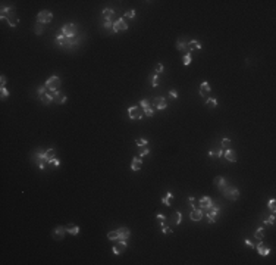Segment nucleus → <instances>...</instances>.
Listing matches in <instances>:
<instances>
[{"label":"nucleus","mask_w":276,"mask_h":265,"mask_svg":"<svg viewBox=\"0 0 276 265\" xmlns=\"http://www.w3.org/2000/svg\"><path fill=\"white\" fill-rule=\"evenodd\" d=\"M206 106L213 109V108H216V106H217V100H216L215 97H209V99L206 100Z\"/></svg>","instance_id":"c756f323"},{"label":"nucleus","mask_w":276,"mask_h":265,"mask_svg":"<svg viewBox=\"0 0 276 265\" xmlns=\"http://www.w3.org/2000/svg\"><path fill=\"white\" fill-rule=\"evenodd\" d=\"M254 249H256V250H257L262 256H267V255L270 253V249H269V248H266V246L263 245V240H260V243H259V245H257Z\"/></svg>","instance_id":"aec40b11"},{"label":"nucleus","mask_w":276,"mask_h":265,"mask_svg":"<svg viewBox=\"0 0 276 265\" xmlns=\"http://www.w3.org/2000/svg\"><path fill=\"white\" fill-rule=\"evenodd\" d=\"M141 165H143V159H141L140 156H135V158L132 159V162H131V169L137 172V171L141 169Z\"/></svg>","instance_id":"6ab92c4d"},{"label":"nucleus","mask_w":276,"mask_h":265,"mask_svg":"<svg viewBox=\"0 0 276 265\" xmlns=\"http://www.w3.org/2000/svg\"><path fill=\"white\" fill-rule=\"evenodd\" d=\"M223 196L226 197V199H229V200H237V199L239 197V191H238V189H235V187H223Z\"/></svg>","instance_id":"423d86ee"},{"label":"nucleus","mask_w":276,"mask_h":265,"mask_svg":"<svg viewBox=\"0 0 276 265\" xmlns=\"http://www.w3.org/2000/svg\"><path fill=\"white\" fill-rule=\"evenodd\" d=\"M254 237L259 239V240H263V239H264V228H263V227H259V228L254 231Z\"/></svg>","instance_id":"cd10ccee"},{"label":"nucleus","mask_w":276,"mask_h":265,"mask_svg":"<svg viewBox=\"0 0 276 265\" xmlns=\"http://www.w3.org/2000/svg\"><path fill=\"white\" fill-rule=\"evenodd\" d=\"M150 106H153V105H151V103H150L147 99H143V100L140 102V108H141L143 110H144V109H148Z\"/></svg>","instance_id":"72a5a7b5"},{"label":"nucleus","mask_w":276,"mask_h":265,"mask_svg":"<svg viewBox=\"0 0 276 265\" xmlns=\"http://www.w3.org/2000/svg\"><path fill=\"white\" fill-rule=\"evenodd\" d=\"M198 206H200V209H201L203 212H204V211L207 212V211H209V209L213 206V200H212V197H209V196H204V197H201V199H200V205H198Z\"/></svg>","instance_id":"f8f14e48"},{"label":"nucleus","mask_w":276,"mask_h":265,"mask_svg":"<svg viewBox=\"0 0 276 265\" xmlns=\"http://www.w3.org/2000/svg\"><path fill=\"white\" fill-rule=\"evenodd\" d=\"M32 162L34 164H37L38 165V168L43 171V169H46V165L49 164V158L46 156V152L44 150H41V149H38L35 153H32Z\"/></svg>","instance_id":"f03ea898"},{"label":"nucleus","mask_w":276,"mask_h":265,"mask_svg":"<svg viewBox=\"0 0 276 265\" xmlns=\"http://www.w3.org/2000/svg\"><path fill=\"white\" fill-rule=\"evenodd\" d=\"M147 155H150V149H146V147H143V150H141V153L138 155V156H140L141 159L144 158V156H147Z\"/></svg>","instance_id":"a18cd8bd"},{"label":"nucleus","mask_w":276,"mask_h":265,"mask_svg":"<svg viewBox=\"0 0 276 265\" xmlns=\"http://www.w3.org/2000/svg\"><path fill=\"white\" fill-rule=\"evenodd\" d=\"M215 186L219 187V189H223L226 186V180L223 178V177H216L215 178Z\"/></svg>","instance_id":"bb28decb"},{"label":"nucleus","mask_w":276,"mask_h":265,"mask_svg":"<svg viewBox=\"0 0 276 265\" xmlns=\"http://www.w3.org/2000/svg\"><path fill=\"white\" fill-rule=\"evenodd\" d=\"M77 33H78V27L75 24H65L62 28H60V34L65 35L66 38H75L77 37Z\"/></svg>","instance_id":"7ed1b4c3"},{"label":"nucleus","mask_w":276,"mask_h":265,"mask_svg":"<svg viewBox=\"0 0 276 265\" xmlns=\"http://www.w3.org/2000/svg\"><path fill=\"white\" fill-rule=\"evenodd\" d=\"M40 100H41L44 105H50V103H52L55 99H53V94H52V93H46V94H44V96H43Z\"/></svg>","instance_id":"a878e982"},{"label":"nucleus","mask_w":276,"mask_h":265,"mask_svg":"<svg viewBox=\"0 0 276 265\" xmlns=\"http://www.w3.org/2000/svg\"><path fill=\"white\" fill-rule=\"evenodd\" d=\"M169 96H170L172 99H178V93H176L175 90H170V92H169Z\"/></svg>","instance_id":"13d9d810"},{"label":"nucleus","mask_w":276,"mask_h":265,"mask_svg":"<svg viewBox=\"0 0 276 265\" xmlns=\"http://www.w3.org/2000/svg\"><path fill=\"white\" fill-rule=\"evenodd\" d=\"M12 16H16V12H15V8L13 6H2V10H0V18L2 21H6L8 18H12Z\"/></svg>","instance_id":"6e6552de"},{"label":"nucleus","mask_w":276,"mask_h":265,"mask_svg":"<svg viewBox=\"0 0 276 265\" xmlns=\"http://www.w3.org/2000/svg\"><path fill=\"white\" fill-rule=\"evenodd\" d=\"M182 63L185 65V66H188V65L191 63V53H190V52H187L185 55H184V58H182Z\"/></svg>","instance_id":"7c9ffc66"},{"label":"nucleus","mask_w":276,"mask_h":265,"mask_svg":"<svg viewBox=\"0 0 276 265\" xmlns=\"http://www.w3.org/2000/svg\"><path fill=\"white\" fill-rule=\"evenodd\" d=\"M163 69H165V66H163L162 63H157V65H156V74L163 72Z\"/></svg>","instance_id":"3c124183"},{"label":"nucleus","mask_w":276,"mask_h":265,"mask_svg":"<svg viewBox=\"0 0 276 265\" xmlns=\"http://www.w3.org/2000/svg\"><path fill=\"white\" fill-rule=\"evenodd\" d=\"M128 115H129L131 119H138V121H140V119L143 118L144 112H141V108H140V106H131V108L128 109Z\"/></svg>","instance_id":"1a4fd4ad"},{"label":"nucleus","mask_w":276,"mask_h":265,"mask_svg":"<svg viewBox=\"0 0 276 265\" xmlns=\"http://www.w3.org/2000/svg\"><path fill=\"white\" fill-rule=\"evenodd\" d=\"M60 84H62L60 78H59V77H56V75H52V77H49V78H47V81H46V84H44V85L47 87L50 92H56V90H59Z\"/></svg>","instance_id":"20e7f679"},{"label":"nucleus","mask_w":276,"mask_h":265,"mask_svg":"<svg viewBox=\"0 0 276 265\" xmlns=\"http://www.w3.org/2000/svg\"><path fill=\"white\" fill-rule=\"evenodd\" d=\"M66 233L68 234H72V236H78L79 234V227L75 225V224H69L66 227Z\"/></svg>","instance_id":"4be33fe9"},{"label":"nucleus","mask_w":276,"mask_h":265,"mask_svg":"<svg viewBox=\"0 0 276 265\" xmlns=\"http://www.w3.org/2000/svg\"><path fill=\"white\" fill-rule=\"evenodd\" d=\"M203 216H204V212H203L200 208L193 209V211H191V214H190L191 221H201V218H203Z\"/></svg>","instance_id":"dca6fc26"},{"label":"nucleus","mask_w":276,"mask_h":265,"mask_svg":"<svg viewBox=\"0 0 276 265\" xmlns=\"http://www.w3.org/2000/svg\"><path fill=\"white\" fill-rule=\"evenodd\" d=\"M222 156H223V149H219L216 152V158H222Z\"/></svg>","instance_id":"bf43d9fd"},{"label":"nucleus","mask_w":276,"mask_h":265,"mask_svg":"<svg viewBox=\"0 0 276 265\" xmlns=\"http://www.w3.org/2000/svg\"><path fill=\"white\" fill-rule=\"evenodd\" d=\"M219 212H220V209H219L217 206H215V205L206 212V216H207V219H209V223H210V224H215V223H216V218H217Z\"/></svg>","instance_id":"9d476101"},{"label":"nucleus","mask_w":276,"mask_h":265,"mask_svg":"<svg viewBox=\"0 0 276 265\" xmlns=\"http://www.w3.org/2000/svg\"><path fill=\"white\" fill-rule=\"evenodd\" d=\"M101 15H103V18H104L106 21H112V19H113V15H115V12H113L112 9H103Z\"/></svg>","instance_id":"393cba45"},{"label":"nucleus","mask_w":276,"mask_h":265,"mask_svg":"<svg viewBox=\"0 0 276 265\" xmlns=\"http://www.w3.org/2000/svg\"><path fill=\"white\" fill-rule=\"evenodd\" d=\"M150 81H151V85H153V87H157V85H159V74H154V75H151Z\"/></svg>","instance_id":"e433bc0d"},{"label":"nucleus","mask_w":276,"mask_h":265,"mask_svg":"<svg viewBox=\"0 0 276 265\" xmlns=\"http://www.w3.org/2000/svg\"><path fill=\"white\" fill-rule=\"evenodd\" d=\"M212 92V87L207 81H203L200 85V96H209V93Z\"/></svg>","instance_id":"a211bd4d"},{"label":"nucleus","mask_w":276,"mask_h":265,"mask_svg":"<svg viewBox=\"0 0 276 265\" xmlns=\"http://www.w3.org/2000/svg\"><path fill=\"white\" fill-rule=\"evenodd\" d=\"M107 239L116 241V240H118V231H110V233H107Z\"/></svg>","instance_id":"a19ab883"},{"label":"nucleus","mask_w":276,"mask_h":265,"mask_svg":"<svg viewBox=\"0 0 276 265\" xmlns=\"http://www.w3.org/2000/svg\"><path fill=\"white\" fill-rule=\"evenodd\" d=\"M0 93H2V99L9 97V92H8V88H6V87H0Z\"/></svg>","instance_id":"37998d69"},{"label":"nucleus","mask_w":276,"mask_h":265,"mask_svg":"<svg viewBox=\"0 0 276 265\" xmlns=\"http://www.w3.org/2000/svg\"><path fill=\"white\" fill-rule=\"evenodd\" d=\"M181 221H182V214H181L179 211H176V212H175V224L179 225V224H181Z\"/></svg>","instance_id":"ea45409f"},{"label":"nucleus","mask_w":276,"mask_h":265,"mask_svg":"<svg viewBox=\"0 0 276 265\" xmlns=\"http://www.w3.org/2000/svg\"><path fill=\"white\" fill-rule=\"evenodd\" d=\"M126 30H128V24L125 22L124 18H119L113 22V30H112L113 34H118L119 31H126Z\"/></svg>","instance_id":"0eeeda50"},{"label":"nucleus","mask_w":276,"mask_h":265,"mask_svg":"<svg viewBox=\"0 0 276 265\" xmlns=\"http://www.w3.org/2000/svg\"><path fill=\"white\" fill-rule=\"evenodd\" d=\"M125 16H126V18H129V19H134V18H135V10H134V9H131V10L125 12Z\"/></svg>","instance_id":"de8ad7c7"},{"label":"nucleus","mask_w":276,"mask_h":265,"mask_svg":"<svg viewBox=\"0 0 276 265\" xmlns=\"http://www.w3.org/2000/svg\"><path fill=\"white\" fill-rule=\"evenodd\" d=\"M49 164H50V165H53L55 168H57V166L60 165V161H59L57 158H52V159L49 161Z\"/></svg>","instance_id":"c03bdc74"},{"label":"nucleus","mask_w":276,"mask_h":265,"mask_svg":"<svg viewBox=\"0 0 276 265\" xmlns=\"http://www.w3.org/2000/svg\"><path fill=\"white\" fill-rule=\"evenodd\" d=\"M66 100H68V96H66V94H62V96H60V97H59V99L56 100V103H59V105H62V103H65Z\"/></svg>","instance_id":"8fccbe9b"},{"label":"nucleus","mask_w":276,"mask_h":265,"mask_svg":"<svg viewBox=\"0 0 276 265\" xmlns=\"http://www.w3.org/2000/svg\"><path fill=\"white\" fill-rule=\"evenodd\" d=\"M264 224H270V225H275V214L269 216V219H264Z\"/></svg>","instance_id":"49530a36"},{"label":"nucleus","mask_w":276,"mask_h":265,"mask_svg":"<svg viewBox=\"0 0 276 265\" xmlns=\"http://www.w3.org/2000/svg\"><path fill=\"white\" fill-rule=\"evenodd\" d=\"M43 30H44V27H43V24H40V22H37V24L34 25V33H35L37 35H41V34H43Z\"/></svg>","instance_id":"2f4dec72"},{"label":"nucleus","mask_w":276,"mask_h":265,"mask_svg":"<svg viewBox=\"0 0 276 265\" xmlns=\"http://www.w3.org/2000/svg\"><path fill=\"white\" fill-rule=\"evenodd\" d=\"M223 156L229 161V162H237V153H235V150H232V149H226L225 152H223Z\"/></svg>","instance_id":"f3484780"},{"label":"nucleus","mask_w":276,"mask_h":265,"mask_svg":"<svg viewBox=\"0 0 276 265\" xmlns=\"http://www.w3.org/2000/svg\"><path fill=\"white\" fill-rule=\"evenodd\" d=\"M116 243H118V245H115V246L112 248L113 255H121V253H124V250H126V248H128L126 240H118Z\"/></svg>","instance_id":"9b49d317"},{"label":"nucleus","mask_w":276,"mask_h":265,"mask_svg":"<svg viewBox=\"0 0 276 265\" xmlns=\"http://www.w3.org/2000/svg\"><path fill=\"white\" fill-rule=\"evenodd\" d=\"M143 112H144V115H146V117H148V118H151V117L154 115V109H153V106H150L148 109H144V110H143Z\"/></svg>","instance_id":"58836bf2"},{"label":"nucleus","mask_w":276,"mask_h":265,"mask_svg":"<svg viewBox=\"0 0 276 265\" xmlns=\"http://www.w3.org/2000/svg\"><path fill=\"white\" fill-rule=\"evenodd\" d=\"M65 234H66V227H62V225H57L52 233L53 239H56V240H62L65 237Z\"/></svg>","instance_id":"4468645a"},{"label":"nucleus","mask_w":276,"mask_h":265,"mask_svg":"<svg viewBox=\"0 0 276 265\" xmlns=\"http://www.w3.org/2000/svg\"><path fill=\"white\" fill-rule=\"evenodd\" d=\"M229 144H231V139H223L220 143V149H229Z\"/></svg>","instance_id":"4c0bfd02"},{"label":"nucleus","mask_w":276,"mask_h":265,"mask_svg":"<svg viewBox=\"0 0 276 265\" xmlns=\"http://www.w3.org/2000/svg\"><path fill=\"white\" fill-rule=\"evenodd\" d=\"M103 27H104V30H107V31L112 33V30H113V21H106Z\"/></svg>","instance_id":"79ce46f5"},{"label":"nucleus","mask_w":276,"mask_h":265,"mask_svg":"<svg viewBox=\"0 0 276 265\" xmlns=\"http://www.w3.org/2000/svg\"><path fill=\"white\" fill-rule=\"evenodd\" d=\"M135 144H137L138 147H146V144H148V142H147L146 139H137V140H135Z\"/></svg>","instance_id":"c9c22d12"},{"label":"nucleus","mask_w":276,"mask_h":265,"mask_svg":"<svg viewBox=\"0 0 276 265\" xmlns=\"http://www.w3.org/2000/svg\"><path fill=\"white\" fill-rule=\"evenodd\" d=\"M195 50H201V44H200V41H197V40H191V41H188V49H187V52H195Z\"/></svg>","instance_id":"412c9836"},{"label":"nucleus","mask_w":276,"mask_h":265,"mask_svg":"<svg viewBox=\"0 0 276 265\" xmlns=\"http://www.w3.org/2000/svg\"><path fill=\"white\" fill-rule=\"evenodd\" d=\"M46 156L49 158V161L52 158H56V150L55 149H47V150H46Z\"/></svg>","instance_id":"f704fd0d"},{"label":"nucleus","mask_w":276,"mask_h":265,"mask_svg":"<svg viewBox=\"0 0 276 265\" xmlns=\"http://www.w3.org/2000/svg\"><path fill=\"white\" fill-rule=\"evenodd\" d=\"M157 219L162 223V221H166V216H165V214H157Z\"/></svg>","instance_id":"6e6d98bb"},{"label":"nucleus","mask_w":276,"mask_h":265,"mask_svg":"<svg viewBox=\"0 0 276 265\" xmlns=\"http://www.w3.org/2000/svg\"><path fill=\"white\" fill-rule=\"evenodd\" d=\"M188 200H190V205H191V208H193V209H195V208H197V206H195V199H194L193 196H190V197H188Z\"/></svg>","instance_id":"864d4df0"},{"label":"nucleus","mask_w":276,"mask_h":265,"mask_svg":"<svg viewBox=\"0 0 276 265\" xmlns=\"http://www.w3.org/2000/svg\"><path fill=\"white\" fill-rule=\"evenodd\" d=\"M46 93H47V87L46 85H41V87H38V90H37V94H38V97L41 99Z\"/></svg>","instance_id":"473e14b6"},{"label":"nucleus","mask_w":276,"mask_h":265,"mask_svg":"<svg viewBox=\"0 0 276 265\" xmlns=\"http://www.w3.org/2000/svg\"><path fill=\"white\" fill-rule=\"evenodd\" d=\"M153 108L159 109V110H165L168 108V102L163 96H157L154 100H153Z\"/></svg>","instance_id":"ddd939ff"},{"label":"nucleus","mask_w":276,"mask_h":265,"mask_svg":"<svg viewBox=\"0 0 276 265\" xmlns=\"http://www.w3.org/2000/svg\"><path fill=\"white\" fill-rule=\"evenodd\" d=\"M162 233H163V234H169V233H172V228L168 227V225H165V227H162Z\"/></svg>","instance_id":"5fc2aeb1"},{"label":"nucleus","mask_w":276,"mask_h":265,"mask_svg":"<svg viewBox=\"0 0 276 265\" xmlns=\"http://www.w3.org/2000/svg\"><path fill=\"white\" fill-rule=\"evenodd\" d=\"M53 19V13L50 10H40L38 15H37V22H40V24H49V22H52Z\"/></svg>","instance_id":"39448f33"},{"label":"nucleus","mask_w":276,"mask_h":265,"mask_svg":"<svg viewBox=\"0 0 276 265\" xmlns=\"http://www.w3.org/2000/svg\"><path fill=\"white\" fill-rule=\"evenodd\" d=\"M275 203H276L275 199H270V200H269V209H270L273 214H275V208H276V206H275Z\"/></svg>","instance_id":"09e8293b"},{"label":"nucleus","mask_w":276,"mask_h":265,"mask_svg":"<svg viewBox=\"0 0 276 265\" xmlns=\"http://www.w3.org/2000/svg\"><path fill=\"white\" fill-rule=\"evenodd\" d=\"M6 21H8V25H9L10 28H15V27L18 25V22H19V19H18L16 16H12V18H8Z\"/></svg>","instance_id":"c85d7f7f"},{"label":"nucleus","mask_w":276,"mask_h":265,"mask_svg":"<svg viewBox=\"0 0 276 265\" xmlns=\"http://www.w3.org/2000/svg\"><path fill=\"white\" fill-rule=\"evenodd\" d=\"M207 155H209V158H216V152H215V150H209V153H207Z\"/></svg>","instance_id":"052dcab7"},{"label":"nucleus","mask_w":276,"mask_h":265,"mask_svg":"<svg viewBox=\"0 0 276 265\" xmlns=\"http://www.w3.org/2000/svg\"><path fill=\"white\" fill-rule=\"evenodd\" d=\"M244 243H245V245H247L248 248H251V249H254V248H256V245H254V243H251L248 239H244Z\"/></svg>","instance_id":"603ef678"},{"label":"nucleus","mask_w":276,"mask_h":265,"mask_svg":"<svg viewBox=\"0 0 276 265\" xmlns=\"http://www.w3.org/2000/svg\"><path fill=\"white\" fill-rule=\"evenodd\" d=\"M116 231H118V240H128L129 236H131V231H129L128 227H121V228H118ZM118 240H116V241H118Z\"/></svg>","instance_id":"2eb2a0df"},{"label":"nucleus","mask_w":276,"mask_h":265,"mask_svg":"<svg viewBox=\"0 0 276 265\" xmlns=\"http://www.w3.org/2000/svg\"><path fill=\"white\" fill-rule=\"evenodd\" d=\"M170 199H173V193H172V191H168L166 196L162 197V203H163L165 206H170Z\"/></svg>","instance_id":"b1692460"},{"label":"nucleus","mask_w":276,"mask_h":265,"mask_svg":"<svg viewBox=\"0 0 276 265\" xmlns=\"http://www.w3.org/2000/svg\"><path fill=\"white\" fill-rule=\"evenodd\" d=\"M79 41H81L79 38H66L62 34L56 35V43L59 44L60 47H63V49H74V47H77L79 44Z\"/></svg>","instance_id":"f257e3e1"},{"label":"nucleus","mask_w":276,"mask_h":265,"mask_svg":"<svg viewBox=\"0 0 276 265\" xmlns=\"http://www.w3.org/2000/svg\"><path fill=\"white\" fill-rule=\"evenodd\" d=\"M0 84H2L0 87H6V77L5 75H2V78H0Z\"/></svg>","instance_id":"4d7b16f0"},{"label":"nucleus","mask_w":276,"mask_h":265,"mask_svg":"<svg viewBox=\"0 0 276 265\" xmlns=\"http://www.w3.org/2000/svg\"><path fill=\"white\" fill-rule=\"evenodd\" d=\"M176 49H178V50H187V49H188V43L185 41V38H178V41H176Z\"/></svg>","instance_id":"5701e85b"}]
</instances>
